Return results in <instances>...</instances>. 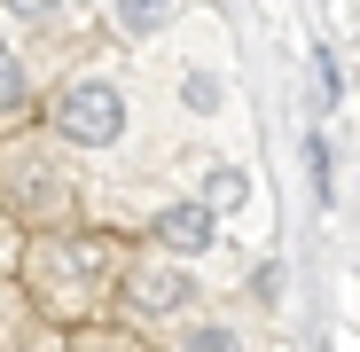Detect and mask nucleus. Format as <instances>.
Returning a JSON list of instances; mask_svg holds the SVG:
<instances>
[{
	"label": "nucleus",
	"instance_id": "nucleus-8",
	"mask_svg": "<svg viewBox=\"0 0 360 352\" xmlns=\"http://www.w3.org/2000/svg\"><path fill=\"white\" fill-rule=\"evenodd\" d=\"M0 8H8V16H24V24H47L63 0H0Z\"/></svg>",
	"mask_w": 360,
	"mask_h": 352
},
{
	"label": "nucleus",
	"instance_id": "nucleus-7",
	"mask_svg": "<svg viewBox=\"0 0 360 352\" xmlns=\"http://www.w3.org/2000/svg\"><path fill=\"white\" fill-rule=\"evenodd\" d=\"M117 16H126V32H157L165 24V0H117Z\"/></svg>",
	"mask_w": 360,
	"mask_h": 352
},
{
	"label": "nucleus",
	"instance_id": "nucleus-5",
	"mask_svg": "<svg viewBox=\"0 0 360 352\" xmlns=\"http://www.w3.org/2000/svg\"><path fill=\"white\" fill-rule=\"evenodd\" d=\"M180 352H243V337L227 321H196V329H180Z\"/></svg>",
	"mask_w": 360,
	"mask_h": 352
},
{
	"label": "nucleus",
	"instance_id": "nucleus-2",
	"mask_svg": "<svg viewBox=\"0 0 360 352\" xmlns=\"http://www.w3.org/2000/svg\"><path fill=\"white\" fill-rule=\"evenodd\" d=\"M188 266H172V259H141L134 274H126V298L141 306V313H180V306H188Z\"/></svg>",
	"mask_w": 360,
	"mask_h": 352
},
{
	"label": "nucleus",
	"instance_id": "nucleus-3",
	"mask_svg": "<svg viewBox=\"0 0 360 352\" xmlns=\"http://www.w3.org/2000/svg\"><path fill=\"white\" fill-rule=\"evenodd\" d=\"M157 243H165V251H180V259L212 251V204H204V196L165 204V211H157Z\"/></svg>",
	"mask_w": 360,
	"mask_h": 352
},
{
	"label": "nucleus",
	"instance_id": "nucleus-4",
	"mask_svg": "<svg viewBox=\"0 0 360 352\" xmlns=\"http://www.w3.org/2000/svg\"><path fill=\"white\" fill-rule=\"evenodd\" d=\"M204 204H212V211H243V204H251V181H243L235 164H219L212 181H204Z\"/></svg>",
	"mask_w": 360,
	"mask_h": 352
},
{
	"label": "nucleus",
	"instance_id": "nucleus-1",
	"mask_svg": "<svg viewBox=\"0 0 360 352\" xmlns=\"http://www.w3.org/2000/svg\"><path fill=\"white\" fill-rule=\"evenodd\" d=\"M55 133L79 141V149L126 141V94H117L110 79H71L63 94H55Z\"/></svg>",
	"mask_w": 360,
	"mask_h": 352
},
{
	"label": "nucleus",
	"instance_id": "nucleus-6",
	"mask_svg": "<svg viewBox=\"0 0 360 352\" xmlns=\"http://www.w3.org/2000/svg\"><path fill=\"white\" fill-rule=\"evenodd\" d=\"M16 102H24V63H16V47H0V117Z\"/></svg>",
	"mask_w": 360,
	"mask_h": 352
}]
</instances>
